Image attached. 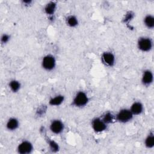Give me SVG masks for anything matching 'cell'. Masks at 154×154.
Listing matches in <instances>:
<instances>
[{
	"label": "cell",
	"mask_w": 154,
	"mask_h": 154,
	"mask_svg": "<svg viewBox=\"0 0 154 154\" xmlns=\"http://www.w3.org/2000/svg\"><path fill=\"white\" fill-rule=\"evenodd\" d=\"M88 102V97L87 94L84 91H78L74 97L72 105L76 107H83L85 106Z\"/></svg>",
	"instance_id": "obj_1"
},
{
	"label": "cell",
	"mask_w": 154,
	"mask_h": 154,
	"mask_svg": "<svg viewBox=\"0 0 154 154\" xmlns=\"http://www.w3.org/2000/svg\"><path fill=\"white\" fill-rule=\"evenodd\" d=\"M137 46L138 49L142 52H149L152 49L153 42L151 38L146 37H142L138 40Z\"/></svg>",
	"instance_id": "obj_2"
},
{
	"label": "cell",
	"mask_w": 154,
	"mask_h": 154,
	"mask_svg": "<svg viewBox=\"0 0 154 154\" xmlns=\"http://www.w3.org/2000/svg\"><path fill=\"white\" fill-rule=\"evenodd\" d=\"M134 115L131 111L130 109L124 108L120 110L116 115V120L122 123H127L131 121L133 118Z\"/></svg>",
	"instance_id": "obj_3"
},
{
	"label": "cell",
	"mask_w": 154,
	"mask_h": 154,
	"mask_svg": "<svg viewBox=\"0 0 154 154\" xmlns=\"http://www.w3.org/2000/svg\"><path fill=\"white\" fill-rule=\"evenodd\" d=\"M56 65V61L54 58L51 55H47L45 56L42 61V66L43 68L46 70L51 71L53 70Z\"/></svg>",
	"instance_id": "obj_4"
},
{
	"label": "cell",
	"mask_w": 154,
	"mask_h": 154,
	"mask_svg": "<svg viewBox=\"0 0 154 154\" xmlns=\"http://www.w3.org/2000/svg\"><path fill=\"white\" fill-rule=\"evenodd\" d=\"M17 152L20 154H29L33 150V146L29 141H23L17 146Z\"/></svg>",
	"instance_id": "obj_5"
},
{
	"label": "cell",
	"mask_w": 154,
	"mask_h": 154,
	"mask_svg": "<svg viewBox=\"0 0 154 154\" xmlns=\"http://www.w3.org/2000/svg\"><path fill=\"white\" fill-rule=\"evenodd\" d=\"M91 126L93 130L96 132H101L106 130L107 124H106L101 118L97 117L91 122Z\"/></svg>",
	"instance_id": "obj_6"
},
{
	"label": "cell",
	"mask_w": 154,
	"mask_h": 154,
	"mask_svg": "<svg viewBox=\"0 0 154 154\" xmlns=\"http://www.w3.org/2000/svg\"><path fill=\"white\" fill-rule=\"evenodd\" d=\"M51 131L55 134H59L61 133L64 128L63 123L60 120H54L50 125Z\"/></svg>",
	"instance_id": "obj_7"
},
{
	"label": "cell",
	"mask_w": 154,
	"mask_h": 154,
	"mask_svg": "<svg viewBox=\"0 0 154 154\" xmlns=\"http://www.w3.org/2000/svg\"><path fill=\"white\" fill-rule=\"evenodd\" d=\"M102 61L106 66L112 67L115 63V57L114 54L110 52H105L101 57Z\"/></svg>",
	"instance_id": "obj_8"
},
{
	"label": "cell",
	"mask_w": 154,
	"mask_h": 154,
	"mask_svg": "<svg viewBox=\"0 0 154 154\" xmlns=\"http://www.w3.org/2000/svg\"><path fill=\"white\" fill-rule=\"evenodd\" d=\"M153 80V75L152 71L150 70H146L143 72L142 78H141V82L145 86H148L150 85Z\"/></svg>",
	"instance_id": "obj_9"
},
{
	"label": "cell",
	"mask_w": 154,
	"mask_h": 154,
	"mask_svg": "<svg viewBox=\"0 0 154 154\" xmlns=\"http://www.w3.org/2000/svg\"><path fill=\"white\" fill-rule=\"evenodd\" d=\"M130 110L134 116L140 115L143 111V105L140 102H135L132 104Z\"/></svg>",
	"instance_id": "obj_10"
},
{
	"label": "cell",
	"mask_w": 154,
	"mask_h": 154,
	"mask_svg": "<svg viewBox=\"0 0 154 154\" xmlns=\"http://www.w3.org/2000/svg\"><path fill=\"white\" fill-rule=\"evenodd\" d=\"M19 125V120L14 117L9 119L6 124V128L9 131H15Z\"/></svg>",
	"instance_id": "obj_11"
},
{
	"label": "cell",
	"mask_w": 154,
	"mask_h": 154,
	"mask_svg": "<svg viewBox=\"0 0 154 154\" xmlns=\"http://www.w3.org/2000/svg\"><path fill=\"white\" fill-rule=\"evenodd\" d=\"M64 97L63 95H58L49 100V103L51 106H59L64 101Z\"/></svg>",
	"instance_id": "obj_12"
},
{
	"label": "cell",
	"mask_w": 154,
	"mask_h": 154,
	"mask_svg": "<svg viewBox=\"0 0 154 154\" xmlns=\"http://www.w3.org/2000/svg\"><path fill=\"white\" fill-rule=\"evenodd\" d=\"M57 4L55 2H49L45 7V11L47 14L52 15L54 13L56 9Z\"/></svg>",
	"instance_id": "obj_13"
},
{
	"label": "cell",
	"mask_w": 154,
	"mask_h": 154,
	"mask_svg": "<svg viewBox=\"0 0 154 154\" xmlns=\"http://www.w3.org/2000/svg\"><path fill=\"white\" fill-rule=\"evenodd\" d=\"M144 23L149 29H153L154 27V17L151 14L146 15L144 18Z\"/></svg>",
	"instance_id": "obj_14"
},
{
	"label": "cell",
	"mask_w": 154,
	"mask_h": 154,
	"mask_svg": "<svg viewBox=\"0 0 154 154\" xmlns=\"http://www.w3.org/2000/svg\"><path fill=\"white\" fill-rule=\"evenodd\" d=\"M144 144L148 149H152L154 146V135L153 132H150L146 138Z\"/></svg>",
	"instance_id": "obj_15"
},
{
	"label": "cell",
	"mask_w": 154,
	"mask_h": 154,
	"mask_svg": "<svg viewBox=\"0 0 154 154\" xmlns=\"http://www.w3.org/2000/svg\"><path fill=\"white\" fill-rule=\"evenodd\" d=\"M9 87L13 92H17L20 88V83L17 80H11L9 82Z\"/></svg>",
	"instance_id": "obj_16"
},
{
	"label": "cell",
	"mask_w": 154,
	"mask_h": 154,
	"mask_svg": "<svg viewBox=\"0 0 154 154\" xmlns=\"http://www.w3.org/2000/svg\"><path fill=\"white\" fill-rule=\"evenodd\" d=\"M67 25L70 27H75L78 25V20L76 17L75 16H69L66 19Z\"/></svg>",
	"instance_id": "obj_17"
},
{
	"label": "cell",
	"mask_w": 154,
	"mask_h": 154,
	"mask_svg": "<svg viewBox=\"0 0 154 154\" xmlns=\"http://www.w3.org/2000/svg\"><path fill=\"white\" fill-rule=\"evenodd\" d=\"M102 120L106 123V124H109L110 123H111L113 120L114 119V116L112 114L111 112H107L106 113H105L103 116L102 117Z\"/></svg>",
	"instance_id": "obj_18"
},
{
	"label": "cell",
	"mask_w": 154,
	"mask_h": 154,
	"mask_svg": "<svg viewBox=\"0 0 154 154\" xmlns=\"http://www.w3.org/2000/svg\"><path fill=\"white\" fill-rule=\"evenodd\" d=\"M49 145L51 150L54 152L58 151L59 149V146H58V144L56 142H55L54 141H52V140L49 141Z\"/></svg>",
	"instance_id": "obj_19"
},
{
	"label": "cell",
	"mask_w": 154,
	"mask_h": 154,
	"mask_svg": "<svg viewBox=\"0 0 154 154\" xmlns=\"http://www.w3.org/2000/svg\"><path fill=\"white\" fill-rule=\"evenodd\" d=\"M10 38V37L9 35L6 34H3V35H2L1 41V42H2V43H7V42L9 41Z\"/></svg>",
	"instance_id": "obj_20"
}]
</instances>
